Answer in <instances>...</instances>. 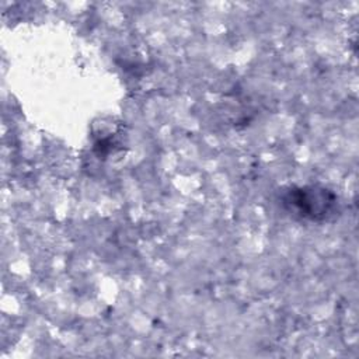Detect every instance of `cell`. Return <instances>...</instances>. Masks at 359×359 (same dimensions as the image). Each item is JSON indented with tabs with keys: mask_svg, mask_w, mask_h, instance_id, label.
<instances>
[{
	"mask_svg": "<svg viewBox=\"0 0 359 359\" xmlns=\"http://www.w3.org/2000/svg\"><path fill=\"white\" fill-rule=\"evenodd\" d=\"M280 202L287 213L307 222H327L339 212L338 196L320 185L292 187L282 194Z\"/></svg>",
	"mask_w": 359,
	"mask_h": 359,
	"instance_id": "1",
	"label": "cell"
}]
</instances>
